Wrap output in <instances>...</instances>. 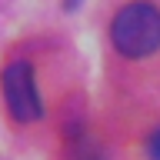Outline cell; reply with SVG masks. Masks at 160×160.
Instances as JSON below:
<instances>
[{"label":"cell","instance_id":"6da1fadb","mask_svg":"<svg viewBox=\"0 0 160 160\" xmlns=\"http://www.w3.org/2000/svg\"><path fill=\"white\" fill-rule=\"evenodd\" d=\"M110 40L123 57H150L160 47V10L143 0L120 7L110 23Z\"/></svg>","mask_w":160,"mask_h":160},{"label":"cell","instance_id":"277c9868","mask_svg":"<svg viewBox=\"0 0 160 160\" xmlns=\"http://www.w3.org/2000/svg\"><path fill=\"white\" fill-rule=\"evenodd\" d=\"M77 3H80V0H67V7H77Z\"/></svg>","mask_w":160,"mask_h":160},{"label":"cell","instance_id":"3957f363","mask_svg":"<svg viewBox=\"0 0 160 160\" xmlns=\"http://www.w3.org/2000/svg\"><path fill=\"white\" fill-rule=\"evenodd\" d=\"M147 157L150 160H160V130H153L147 140Z\"/></svg>","mask_w":160,"mask_h":160},{"label":"cell","instance_id":"7a4b0ae2","mask_svg":"<svg viewBox=\"0 0 160 160\" xmlns=\"http://www.w3.org/2000/svg\"><path fill=\"white\" fill-rule=\"evenodd\" d=\"M0 87H3V100H7V110L13 120L33 123V120L43 117V103H40V93H37L30 60H10L0 73Z\"/></svg>","mask_w":160,"mask_h":160}]
</instances>
